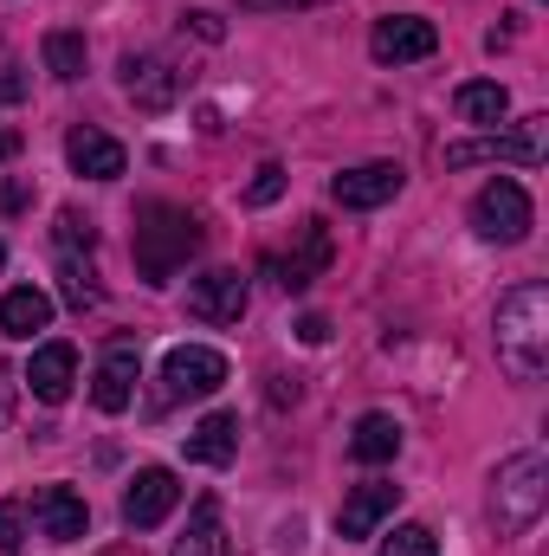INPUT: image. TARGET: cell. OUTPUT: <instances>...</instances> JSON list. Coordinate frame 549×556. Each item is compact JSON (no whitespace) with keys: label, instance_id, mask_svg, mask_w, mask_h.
<instances>
[{"label":"cell","instance_id":"obj_17","mask_svg":"<svg viewBox=\"0 0 549 556\" xmlns=\"http://www.w3.org/2000/svg\"><path fill=\"white\" fill-rule=\"evenodd\" d=\"M72 382H78V350H72V343H46V350L33 356V369H26V389H33L46 408H59V402L72 395Z\"/></svg>","mask_w":549,"mask_h":556},{"label":"cell","instance_id":"obj_20","mask_svg":"<svg viewBox=\"0 0 549 556\" xmlns=\"http://www.w3.org/2000/svg\"><path fill=\"white\" fill-rule=\"evenodd\" d=\"M52 324V298L39 291V285H13L7 298H0V330L7 337H33V330H46Z\"/></svg>","mask_w":549,"mask_h":556},{"label":"cell","instance_id":"obj_27","mask_svg":"<svg viewBox=\"0 0 549 556\" xmlns=\"http://www.w3.org/2000/svg\"><path fill=\"white\" fill-rule=\"evenodd\" d=\"M26 551V511L20 505H0V556Z\"/></svg>","mask_w":549,"mask_h":556},{"label":"cell","instance_id":"obj_2","mask_svg":"<svg viewBox=\"0 0 549 556\" xmlns=\"http://www.w3.org/2000/svg\"><path fill=\"white\" fill-rule=\"evenodd\" d=\"M498 363L518 382H537L549 369V291L544 285H518L498 304Z\"/></svg>","mask_w":549,"mask_h":556},{"label":"cell","instance_id":"obj_22","mask_svg":"<svg viewBox=\"0 0 549 556\" xmlns=\"http://www.w3.org/2000/svg\"><path fill=\"white\" fill-rule=\"evenodd\" d=\"M452 104H459V117H465V124H485V130H491V124H505L511 91H505L498 78H472V85H459V98H452Z\"/></svg>","mask_w":549,"mask_h":556},{"label":"cell","instance_id":"obj_13","mask_svg":"<svg viewBox=\"0 0 549 556\" xmlns=\"http://www.w3.org/2000/svg\"><path fill=\"white\" fill-rule=\"evenodd\" d=\"M188 317L201 324H240L246 317V278L240 273H207L188 285Z\"/></svg>","mask_w":549,"mask_h":556},{"label":"cell","instance_id":"obj_11","mask_svg":"<svg viewBox=\"0 0 549 556\" xmlns=\"http://www.w3.org/2000/svg\"><path fill=\"white\" fill-rule=\"evenodd\" d=\"M33 518H39V531H46L52 544H78V538L91 531V505H85L72 485H39V492H33Z\"/></svg>","mask_w":549,"mask_h":556},{"label":"cell","instance_id":"obj_21","mask_svg":"<svg viewBox=\"0 0 549 556\" xmlns=\"http://www.w3.org/2000/svg\"><path fill=\"white\" fill-rule=\"evenodd\" d=\"M175 556H233L227 525H220V498H201V505H194V518H188V531H181Z\"/></svg>","mask_w":549,"mask_h":556},{"label":"cell","instance_id":"obj_14","mask_svg":"<svg viewBox=\"0 0 549 556\" xmlns=\"http://www.w3.org/2000/svg\"><path fill=\"white\" fill-rule=\"evenodd\" d=\"M137 376H142L137 343H111V350H104V363H98L91 402H98L104 415H124V408H130V395H137Z\"/></svg>","mask_w":549,"mask_h":556},{"label":"cell","instance_id":"obj_8","mask_svg":"<svg viewBox=\"0 0 549 556\" xmlns=\"http://www.w3.org/2000/svg\"><path fill=\"white\" fill-rule=\"evenodd\" d=\"M175 505H181L175 472H168V466H142L137 479H130V492H124V525H130V531H155Z\"/></svg>","mask_w":549,"mask_h":556},{"label":"cell","instance_id":"obj_34","mask_svg":"<svg viewBox=\"0 0 549 556\" xmlns=\"http://www.w3.org/2000/svg\"><path fill=\"white\" fill-rule=\"evenodd\" d=\"M0 266H7V247H0Z\"/></svg>","mask_w":549,"mask_h":556},{"label":"cell","instance_id":"obj_32","mask_svg":"<svg viewBox=\"0 0 549 556\" xmlns=\"http://www.w3.org/2000/svg\"><path fill=\"white\" fill-rule=\"evenodd\" d=\"M246 7H323V0H246Z\"/></svg>","mask_w":549,"mask_h":556},{"label":"cell","instance_id":"obj_3","mask_svg":"<svg viewBox=\"0 0 549 556\" xmlns=\"http://www.w3.org/2000/svg\"><path fill=\"white\" fill-rule=\"evenodd\" d=\"M549 505V459L531 446V453H511L498 466V492H491V518L505 538H524Z\"/></svg>","mask_w":549,"mask_h":556},{"label":"cell","instance_id":"obj_26","mask_svg":"<svg viewBox=\"0 0 549 556\" xmlns=\"http://www.w3.org/2000/svg\"><path fill=\"white\" fill-rule=\"evenodd\" d=\"M278 194H284V168H278V162H266V168L253 175V188H246V201H253V207H272Z\"/></svg>","mask_w":549,"mask_h":556},{"label":"cell","instance_id":"obj_29","mask_svg":"<svg viewBox=\"0 0 549 556\" xmlns=\"http://www.w3.org/2000/svg\"><path fill=\"white\" fill-rule=\"evenodd\" d=\"M20 98H26V72L7 65V72H0V104H20Z\"/></svg>","mask_w":549,"mask_h":556},{"label":"cell","instance_id":"obj_25","mask_svg":"<svg viewBox=\"0 0 549 556\" xmlns=\"http://www.w3.org/2000/svg\"><path fill=\"white\" fill-rule=\"evenodd\" d=\"M65 298H72V311L98 304V273H91V266H78L72 253H65Z\"/></svg>","mask_w":549,"mask_h":556},{"label":"cell","instance_id":"obj_10","mask_svg":"<svg viewBox=\"0 0 549 556\" xmlns=\"http://www.w3.org/2000/svg\"><path fill=\"white\" fill-rule=\"evenodd\" d=\"M395 505H401V485H388V479H369V485H356V492L343 498V511H336V531H343V544H362V538H375V525H382V518H395Z\"/></svg>","mask_w":549,"mask_h":556},{"label":"cell","instance_id":"obj_12","mask_svg":"<svg viewBox=\"0 0 549 556\" xmlns=\"http://www.w3.org/2000/svg\"><path fill=\"white\" fill-rule=\"evenodd\" d=\"M544 124V117H537ZM537 124L524 137H478V142H452L446 149V168H472V162H518V168H537L544 162V137Z\"/></svg>","mask_w":549,"mask_h":556},{"label":"cell","instance_id":"obj_1","mask_svg":"<svg viewBox=\"0 0 549 556\" xmlns=\"http://www.w3.org/2000/svg\"><path fill=\"white\" fill-rule=\"evenodd\" d=\"M194 247H201V220L188 207H175V201H142L137 207L130 253H137V273L149 285H168V278L194 260Z\"/></svg>","mask_w":549,"mask_h":556},{"label":"cell","instance_id":"obj_15","mask_svg":"<svg viewBox=\"0 0 549 556\" xmlns=\"http://www.w3.org/2000/svg\"><path fill=\"white\" fill-rule=\"evenodd\" d=\"M65 155H72V168H78V175H91V181H117V175L130 168L124 142L104 137V130H91V124H78V130L65 137Z\"/></svg>","mask_w":549,"mask_h":556},{"label":"cell","instance_id":"obj_18","mask_svg":"<svg viewBox=\"0 0 549 556\" xmlns=\"http://www.w3.org/2000/svg\"><path fill=\"white\" fill-rule=\"evenodd\" d=\"M233 453H240V415H207L201 427H188V459L194 466H233Z\"/></svg>","mask_w":549,"mask_h":556},{"label":"cell","instance_id":"obj_7","mask_svg":"<svg viewBox=\"0 0 549 556\" xmlns=\"http://www.w3.org/2000/svg\"><path fill=\"white\" fill-rule=\"evenodd\" d=\"M124 91H130L137 111L162 117V111L181 104V72H175L162 52H130V59H124Z\"/></svg>","mask_w":549,"mask_h":556},{"label":"cell","instance_id":"obj_30","mask_svg":"<svg viewBox=\"0 0 549 556\" xmlns=\"http://www.w3.org/2000/svg\"><path fill=\"white\" fill-rule=\"evenodd\" d=\"M297 337H304V343H323V337H330V324H323V317H304V324H297Z\"/></svg>","mask_w":549,"mask_h":556},{"label":"cell","instance_id":"obj_23","mask_svg":"<svg viewBox=\"0 0 549 556\" xmlns=\"http://www.w3.org/2000/svg\"><path fill=\"white\" fill-rule=\"evenodd\" d=\"M39 52H46V72H52V78H65V85L85 78V33H46Z\"/></svg>","mask_w":549,"mask_h":556},{"label":"cell","instance_id":"obj_33","mask_svg":"<svg viewBox=\"0 0 549 556\" xmlns=\"http://www.w3.org/2000/svg\"><path fill=\"white\" fill-rule=\"evenodd\" d=\"M13 149H20V137H13V130H0V162H7Z\"/></svg>","mask_w":549,"mask_h":556},{"label":"cell","instance_id":"obj_24","mask_svg":"<svg viewBox=\"0 0 549 556\" xmlns=\"http://www.w3.org/2000/svg\"><path fill=\"white\" fill-rule=\"evenodd\" d=\"M375 556H439V538H433L426 525H395Z\"/></svg>","mask_w":549,"mask_h":556},{"label":"cell","instance_id":"obj_4","mask_svg":"<svg viewBox=\"0 0 549 556\" xmlns=\"http://www.w3.org/2000/svg\"><path fill=\"white\" fill-rule=\"evenodd\" d=\"M220 382H227V356L207 343H175L162 356V395L168 402H207Z\"/></svg>","mask_w":549,"mask_h":556},{"label":"cell","instance_id":"obj_5","mask_svg":"<svg viewBox=\"0 0 549 556\" xmlns=\"http://www.w3.org/2000/svg\"><path fill=\"white\" fill-rule=\"evenodd\" d=\"M472 227H478V240H491V247H518V240L531 233V194H524L518 181H485L478 201H472Z\"/></svg>","mask_w":549,"mask_h":556},{"label":"cell","instance_id":"obj_35","mask_svg":"<svg viewBox=\"0 0 549 556\" xmlns=\"http://www.w3.org/2000/svg\"><path fill=\"white\" fill-rule=\"evenodd\" d=\"M104 556H124V551H104Z\"/></svg>","mask_w":549,"mask_h":556},{"label":"cell","instance_id":"obj_6","mask_svg":"<svg viewBox=\"0 0 549 556\" xmlns=\"http://www.w3.org/2000/svg\"><path fill=\"white\" fill-rule=\"evenodd\" d=\"M369 52H375V65H413V59H433V52H439V26L420 20V13H388V20H375Z\"/></svg>","mask_w":549,"mask_h":556},{"label":"cell","instance_id":"obj_28","mask_svg":"<svg viewBox=\"0 0 549 556\" xmlns=\"http://www.w3.org/2000/svg\"><path fill=\"white\" fill-rule=\"evenodd\" d=\"M188 26H194L201 39H227V20H220L214 7H194V13H188Z\"/></svg>","mask_w":549,"mask_h":556},{"label":"cell","instance_id":"obj_16","mask_svg":"<svg viewBox=\"0 0 549 556\" xmlns=\"http://www.w3.org/2000/svg\"><path fill=\"white\" fill-rule=\"evenodd\" d=\"M323 266H330V227H323V220H304V247H297V253L266 260V273H272L284 291H304L310 278H323Z\"/></svg>","mask_w":549,"mask_h":556},{"label":"cell","instance_id":"obj_31","mask_svg":"<svg viewBox=\"0 0 549 556\" xmlns=\"http://www.w3.org/2000/svg\"><path fill=\"white\" fill-rule=\"evenodd\" d=\"M7 408H13V369H0V427H7Z\"/></svg>","mask_w":549,"mask_h":556},{"label":"cell","instance_id":"obj_19","mask_svg":"<svg viewBox=\"0 0 549 556\" xmlns=\"http://www.w3.org/2000/svg\"><path fill=\"white\" fill-rule=\"evenodd\" d=\"M401 453V420L395 415H362L356 420V433H349V459H362V466H388Z\"/></svg>","mask_w":549,"mask_h":556},{"label":"cell","instance_id":"obj_9","mask_svg":"<svg viewBox=\"0 0 549 556\" xmlns=\"http://www.w3.org/2000/svg\"><path fill=\"white\" fill-rule=\"evenodd\" d=\"M330 194H336V207H356V214L388 207V201L401 194V168H395V162H362V168H343V175L330 181Z\"/></svg>","mask_w":549,"mask_h":556}]
</instances>
